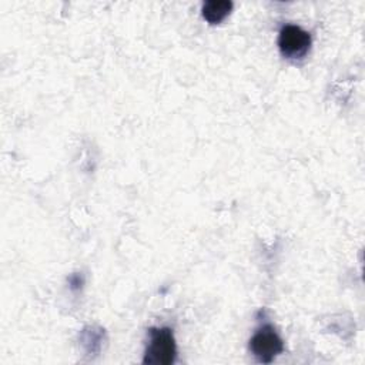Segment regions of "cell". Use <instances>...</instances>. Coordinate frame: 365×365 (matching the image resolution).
Returning a JSON list of instances; mask_svg holds the SVG:
<instances>
[{
  "instance_id": "3957f363",
  "label": "cell",
  "mask_w": 365,
  "mask_h": 365,
  "mask_svg": "<svg viewBox=\"0 0 365 365\" xmlns=\"http://www.w3.org/2000/svg\"><path fill=\"white\" fill-rule=\"evenodd\" d=\"M311 46V36L308 31L295 24H287L281 29L278 36V47L282 56L288 58H302Z\"/></svg>"
},
{
  "instance_id": "277c9868",
  "label": "cell",
  "mask_w": 365,
  "mask_h": 365,
  "mask_svg": "<svg viewBox=\"0 0 365 365\" xmlns=\"http://www.w3.org/2000/svg\"><path fill=\"white\" fill-rule=\"evenodd\" d=\"M231 9H232V3L227 0L205 1L202 4V17L208 23L217 24V23H221L230 14Z\"/></svg>"
},
{
  "instance_id": "7a4b0ae2",
  "label": "cell",
  "mask_w": 365,
  "mask_h": 365,
  "mask_svg": "<svg viewBox=\"0 0 365 365\" xmlns=\"http://www.w3.org/2000/svg\"><path fill=\"white\" fill-rule=\"evenodd\" d=\"M250 349L258 362L269 364L282 352L284 342L271 325H264L251 338Z\"/></svg>"
},
{
  "instance_id": "6da1fadb",
  "label": "cell",
  "mask_w": 365,
  "mask_h": 365,
  "mask_svg": "<svg viewBox=\"0 0 365 365\" xmlns=\"http://www.w3.org/2000/svg\"><path fill=\"white\" fill-rule=\"evenodd\" d=\"M177 355L174 335L170 328H151L150 341L145 349L144 362L155 365H170Z\"/></svg>"
}]
</instances>
